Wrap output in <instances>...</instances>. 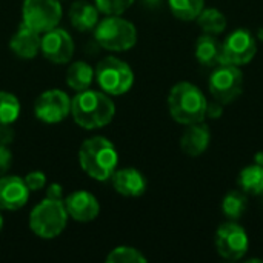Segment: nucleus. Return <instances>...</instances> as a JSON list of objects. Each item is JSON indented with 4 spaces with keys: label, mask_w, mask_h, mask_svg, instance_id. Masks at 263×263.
<instances>
[{
    "label": "nucleus",
    "mask_w": 263,
    "mask_h": 263,
    "mask_svg": "<svg viewBox=\"0 0 263 263\" xmlns=\"http://www.w3.org/2000/svg\"><path fill=\"white\" fill-rule=\"evenodd\" d=\"M114 114V102L103 91L85 89L71 100V116L83 129L102 128L112 120Z\"/></svg>",
    "instance_id": "nucleus-1"
},
{
    "label": "nucleus",
    "mask_w": 263,
    "mask_h": 263,
    "mask_svg": "<svg viewBox=\"0 0 263 263\" xmlns=\"http://www.w3.org/2000/svg\"><path fill=\"white\" fill-rule=\"evenodd\" d=\"M82 170L94 180L105 182L111 179L119 163L116 146L105 137L96 136L85 140L79 151Z\"/></svg>",
    "instance_id": "nucleus-2"
},
{
    "label": "nucleus",
    "mask_w": 263,
    "mask_h": 263,
    "mask_svg": "<svg viewBox=\"0 0 263 263\" xmlns=\"http://www.w3.org/2000/svg\"><path fill=\"white\" fill-rule=\"evenodd\" d=\"M206 99L203 92L190 82L174 85L168 94V109L171 117L182 125L203 122L206 116Z\"/></svg>",
    "instance_id": "nucleus-3"
},
{
    "label": "nucleus",
    "mask_w": 263,
    "mask_h": 263,
    "mask_svg": "<svg viewBox=\"0 0 263 263\" xmlns=\"http://www.w3.org/2000/svg\"><path fill=\"white\" fill-rule=\"evenodd\" d=\"M68 213L62 200L45 199L29 214V228L42 239H54L65 230Z\"/></svg>",
    "instance_id": "nucleus-4"
},
{
    "label": "nucleus",
    "mask_w": 263,
    "mask_h": 263,
    "mask_svg": "<svg viewBox=\"0 0 263 263\" xmlns=\"http://www.w3.org/2000/svg\"><path fill=\"white\" fill-rule=\"evenodd\" d=\"M94 37L97 43L108 51H126L136 45L137 31L131 22L119 15H109L97 23Z\"/></svg>",
    "instance_id": "nucleus-5"
},
{
    "label": "nucleus",
    "mask_w": 263,
    "mask_h": 263,
    "mask_svg": "<svg viewBox=\"0 0 263 263\" xmlns=\"http://www.w3.org/2000/svg\"><path fill=\"white\" fill-rule=\"evenodd\" d=\"M94 77L100 89L108 96H122L128 92L134 83V72L129 65L111 55L97 63Z\"/></svg>",
    "instance_id": "nucleus-6"
},
{
    "label": "nucleus",
    "mask_w": 263,
    "mask_h": 263,
    "mask_svg": "<svg viewBox=\"0 0 263 263\" xmlns=\"http://www.w3.org/2000/svg\"><path fill=\"white\" fill-rule=\"evenodd\" d=\"M243 89V74L237 65L219 63L210 77V91L220 103L234 102Z\"/></svg>",
    "instance_id": "nucleus-7"
},
{
    "label": "nucleus",
    "mask_w": 263,
    "mask_h": 263,
    "mask_svg": "<svg viewBox=\"0 0 263 263\" xmlns=\"http://www.w3.org/2000/svg\"><path fill=\"white\" fill-rule=\"evenodd\" d=\"M23 23L43 34L55 28L62 18L59 0H25L22 6Z\"/></svg>",
    "instance_id": "nucleus-8"
},
{
    "label": "nucleus",
    "mask_w": 263,
    "mask_h": 263,
    "mask_svg": "<svg viewBox=\"0 0 263 263\" xmlns=\"http://www.w3.org/2000/svg\"><path fill=\"white\" fill-rule=\"evenodd\" d=\"M256 51L257 43L253 34L245 28H239L233 31L222 43V63H231L237 66L245 65L254 59Z\"/></svg>",
    "instance_id": "nucleus-9"
},
{
    "label": "nucleus",
    "mask_w": 263,
    "mask_h": 263,
    "mask_svg": "<svg viewBox=\"0 0 263 263\" xmlns=\"http://www.w3.org/2000/svg\"><path fill=\"white\" fill-rule=\"evenodd\" d=\"M34 114L45 123H59L71 114V99L60 89H48L37 97Z\"/></svg>",
    "instance_id": "nucleus-10"
},
{
    "label": "nucleus",
    "mask_w": 263,
    "mask_h": 263,
    "mask_svg": "<svg viewBox=\"0 0 263 263\" xmlns=\"http://www.w3.org/2000/svg\"><path fill=\"white\" fill-rule=\"evenodd\" d=\"M248 247L247 231L234 222L223 223L216 233V248L223 259L239 260L247 254Z\"/></svg>",
    "instance_id": "nucleus-11"
},
{
    "label": "nucleus",
    "mask_w": 263,
    "mask_h": 263,
    "mask_svg": "<svg viewBox=\"0 0 263 263\" xmlns=\"http://www.w3.org/2000/svg\"><path fill=\"white\" fill-rule=\"evenodd\" d=\"M40 49L52 63H68L74 54V42L71 35L62 28H52L43 32Z\"/></svg>",
    "instance_id": "nucleus-12"
},
{
    "label": "nucleus",
    "mask_w": 263,
    "mask_h": 263,
    "mask_svg": "<svg viewBox=\"0 0 263 263\" xmlns=\"http://www.w3.org/2000/svg\"><path fill=\"white\" fill-rule=\"evenodd\" d=\"M29 190L25 180L18 176L0 177V210L15 211L26 205L29 199Z\"/></svg>",
    "instance_id": "nucleus-13"
},
{
    "label": "nucleus",
    "mask_w": 263,
    "mask_h": 263,
    "mask_svg": "<svg viewBox=\"0 0 263 263\" xmlns=\"http://www.w3.org/2000/svg\"><path fill=\"white\" fill-rule=\"evenodd\" d=\"M63 205L68 217L77 222H91L100 213V205L97 199L88 191H74L65 199Z\"/></svg>",
    "instance_id": "nucleus-14"
},
{
    "label": "nucleus",
    "mask_w": 263,
    "mask_h": 263,
    "mask_svg": "<svg viewBox=\"0 0 263 263\" xmlns=\"http://www.w3.org/2000/svg\"><path fill=\"white\" fill-rule=\"evenodd\" d=\"M114 190L126 197H139L146 190V180L143 174L134 168H123L114 171L111 176Z\"/></svg>",
    "instance_id": "nucleus-15"
},
{
    "label": "nucleus",
    "mask_w": 263,
    "mask_h": 263,
    "mask_svg": "<svg viewBox=\"0 0 263 263\" xmlns=\"http://www.w3.org/2000/svg\"><path fill=\"white\" fill-rule=\"evenodd\" d=\"M40 43H42L40 32H37L35 29L29 28L22 22V25L18 26V29L15 31V34L9 42V48L20 59H32L37 55L40 49Z\"/></svg>",
    "instance_id": "nucleus-16"
},
{
    "label": "nucleus",
    "mask_w": 263,
    "mask_h": 263,
    "mask_svg": "<svg viewBox=\"0 0 263 263\" xmlns=\"http://www.w3.org/2000/svg\"><path fill=\"white\" fill-rule=\"evenodd\" d=\"M210 139H211V134H210L208 125L197 122V123L188 125L186 131L183 133L180 139V148L186 156L197 157L206 151L210 145Z\"/></svg>",
    "instance_id": "nucleus-17"
},
{
    "label": "nucleus",
    "mask_w": 263,
    "mask_h": 263,
    "mask_svg": "<svg viewBox=\"0 0 263 263\" xmlns=\"http://www.w3.org/2000/svg\"><path fill=\"white\" fill-rule=\"evenodd\" d=\"M69 20L76 29L91 31L99 23V9L88 2H76L69 8Z\"/></svg>",
    "instance_id": "nucleus-18"
},
{
    "label": "nucleus",
    "mask_w": 263,
    "mask_h": 263,
    "mask_svg": "<svg viewBox=\"0 0 263 263\" xmlns=\"http://www.w3.org/2000/svg\"><path fill=\"white\" fill-rule=\"evenodd\" d=\"M196 57L203 66H216L222 63V45L211 34H203L196 43Z\"/></svg>",
    "instance_id": "nucleus-19"
},
{
    "label": "nucleus",
    "mask_w": 263,
    "mask_h": 263,
    "mask_svg": "<svg viewBox=\"0 0 263 263\" xmlns=\"http://www.w3.org/2000/svg\"><path fill=\"white\" fill-rule=\"evenodd\" d=\"M94 79V69L85 62H74L66 71V83L74 91L80 92L89 88Z\"/></svg>",
    "instance_id": "nucleus-20"
},
{
    "label": "nucleus",
    "mask_w": 263,
    "mask_h": 263,
    "mask_svg": "<svg viewBox=\"0 0 263 263\" xmlns=\"http://www.w3.org/2000/svg\"><path fill=\"white\" fill-rule=\"evenodd\" d=\"M239 185L243 193L248 194H263V166L256 162V165H250L242 170L239 176Z\"/></svg>",
    "instance_id": "nucleus-21"
},
{
    "label": "nucleus",
    "mask_w": 263,
    "mask_h": 263,
    "mask_svg": "<svg viewBox=\"0 0 263 263\" xmlns=\"http://www.w3.org/2000/svg\"><path fill=\"white\" fill-rule=\"evenodd\" d=\"M197 23L205 34L217 35L225 31L227 17L223 15V12H220L216 8H206V9L203 8L197 17Z\"/></svg>",
    "instance_id": "nucleus-22"
},
{
    "label": "nucleus",
    "mask_w": 263,
    "mask_h": 263,
    "mask_svg": "<svg viewBox=\"0 0 263 263\" xmlns=\"http://www.w3.org/2000/svg\"><path fill=\"white\" fill-rule=\"evenodd\" d=\"M248 208V199L243 191H230L222 202V211L230 220H239Z\"/></svg>",
    "instance_id": "nucleus-23"
},
{
    "label": "nucleus",
    "mask_w": 263,
    "mask_h": 263,
    "mask_svg": "<svg viewBox=\"0 0 263 263\" xmlns=\"http://www.w3.org/2000/svg\"><path fill=\"white\" fill-rule=\"evenodd\" d=\"M171 12L179 20H196L203 9L205 0H168Z\"/></svg>",
    "instance_id": "nucleus-24"
},
{
    "label": "nucleus",
    "mask_w": 263,
    "mask_h": 263,
    "mask_svg": "<svg viewBox=\"0 0 263 263\" xmlns=\"http://www.w3.org/2000/svg\"><path fill=\"white\" fill-rule=\"evenodd\" d=\"M18 99L6 91H0V125H11L18 119Z\"/></svg>",
    "instance_id": "nucleus-25"
},
{
    "label": "nucleus",
    "mask_w": 263,
    "mask_h": 263,
    "mask_svg": "<svg viewBox=\"0 0 263 263\" xmlns=\"http://www.w3.org/2000/svg\"><path fill=\"white\" fill-rule=\"evenodd\" d=\"M108 263H145L146 257L136 248L131 247H117L114 248L108 257H106Z\"/></svg>",
    "instance_id": "nucleus-26"
},
{
    "label": "nucleus",
    "mask_w": 263,
    "mask_h": 263,
    "mask_svg": "<svg viewBox=\"0 0 263 263\" xmlns=\"http://www.w3.org/2000/svg\"><path fill=\"white\" fill-rule=\"evenodd\" d=\"M134 0H96V6L106 15H120L125 12Z\"/></svg>",
    "instance_id": "nucleus-27"
},
{
    "label": "nucleus",
    "mask_w": 263,
    "mask_h": 263,
    "mask_svg": "<svg viewBox=\"0 0 263 263\" xmlns=\"http://www.w3.org/2000/svg\"><path fill=\"white\" fill-rule=\"evenodd\" d=\"M28 190L29 191H39V190H43L45 185H46V177L42 171H31L26 174V177L23 179Z\"/></svg>",
    "instance_id": "nucleus-28"
},
{
    "label": "nucleus",
    "mask_w": 263,
    "mask_h": 263,
    "mask_svg": "<svg viewBox=\"0 0 263 263\" xmlns=\"http://www.w3.org/2000/svg\"><path fill=\"white\" fill-rule=\"evenodd\" d=\"M11 163H12V154H11L9 148L6 145L0 143V176L9 170Z\"/></svg>",
    "instance_id": "nucleus-29"
},
{
    "label": "nucleus",
    "mask_w": 263,
    "mask_h": 263,
    "mask_svg": "<svg viewBox=\"0 0 263 263\" xmlns=\"http://www.w3.org/2000/svg\"><path fill=\"white\" fill-rule=\"evenodd\" d=\"M223 112V103H220L219 100L214 99V102L206 105V116L211 119H219Z\"/></svg>",
    "instance_id": "nucleus-30"
},
{
    "label": "nucleus",
    "mask_w": 263,
    "mask_h": 263,
    "mask_svg": "<svg viewBox=\"0 0 263 263\" xmlns=\"http://www.w3.org/2000/svg\"><path fill=\"white\" fill-rule=\"evenodd\" d=\"M63 196V188L59 183H51L46 190V197L48 199H54V200H62Z\"/></svg>",
    "instance_id": "nucleus-31"
},
{
    "label": "nucleus",
    "mask_w": 263,
    "mask_h": 263,
    "mask_svg": "<svg viewBox=\"0 0 263 263\" xmlns=\"http://www.w3.org/2000/svg\"><path fill=\"white\" fill-rule=\"evenodd\" d=\"M14 137L12 129L9 128V125H0V143L2 145H8Z\"/></svg>",
    "instance_id": "nucleus-32"
},
{
    "label": "nucleus",
    "mask_w": 263,
    "mask_h": 263,
    "mask_svg": "<svg viewBox=\"0 0 263 263\" xmlns=\"http://www.w3.org/2000/svg\"><path fill=\"white\" fill-rule=\"evenodd\" d=\"M256 162H257V163H260V165L263 166V153H259V154L256 156Z\"/></svg>",
    "instance_id": "nucleus-33"
},
{
    "label": "nucleus",
    "mask_w": 263,
    "mask_h": 263,
    "mask_svg": "<svg viewBox=\"0 0 263 263\" xmlns=\"http://www.w3.org/2000/svg\"><path fill=\"white\" fill-rule=\"evenodd\" d=\"M257 37H259V40L263 42V26L262 28H259V31H257Z\"/></svg>",
    "instance_id": "nucleus-34"
},
{
    "label": "nucleus",
    "mask_w": 263,
    "mask_h": 263,
    "mask_svg": "<svg viewBox=\"0 0 263 263\" xmlns=\"http://www.w3.org/2000/svg\"><path fill=\"white\" fill-rule=\"evenodd\" d=\"M2 227H3V217H2V214H0V231H2Z\"/></svg>",
    "instance_id": "nucleus-35"
}]
</instances>
